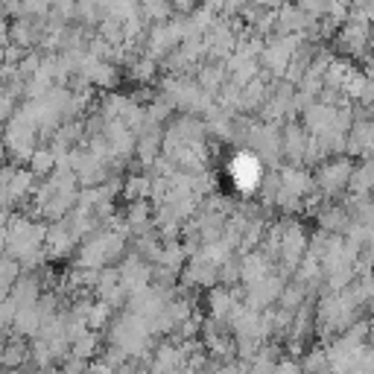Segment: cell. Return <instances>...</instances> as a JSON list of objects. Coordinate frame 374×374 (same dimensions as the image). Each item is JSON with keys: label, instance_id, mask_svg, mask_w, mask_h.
<instances>
[{"label": "cell", "instance_id": "6da1fadb", "mask_svg": "<svg viewBox=\"0 0 374 374\" xmlns=\"http://www.w3.org/2000/svg\"><path fill=\"white\" fill-rule=\"evenodd\" d=\"M231 176L243 190H252L260 182V161L255 155H248V152H240V155L231 161Z\"/></svg>", "mask_w": 374, "mask_h": 374}]
</instances>
